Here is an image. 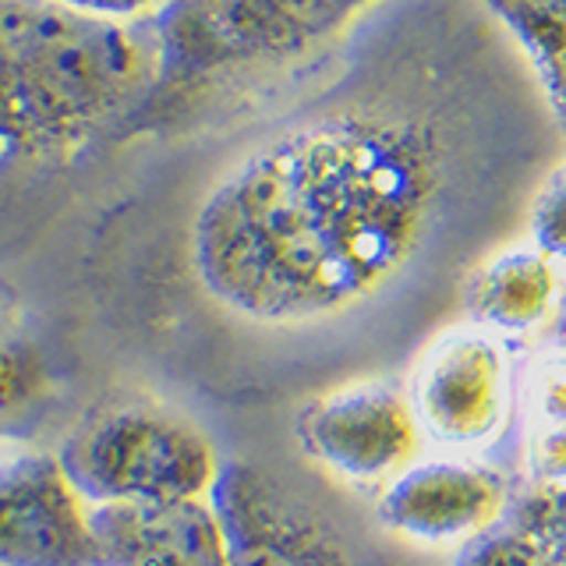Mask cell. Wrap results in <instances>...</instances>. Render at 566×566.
<instances>
[{
    "instance_id": "cell-1",
    "label": "cell",
    "mask_w": 566,
    "mask_h": 566,
    "mask_svg": "<svg viewBox=\"0 0 566 566\" xmlns=\"http://www.w3.org/2000/svg\"><path fill=\"white\" fill-rule=\"evenodd\" d=\"M297 120L206 195L191 227L202 287L270 326L350 312L397 283L457 206L471 124L447 71Z\"/></svg>"
},
{
    "instance_id": "cell-2",
    "label": "cell",
    "mask_w": 566,
    "mask_h": 566,
    "mask_svg": "<svg viewBox=\"0 0 566 566\" xmlns=\"http://www.w3.org/2000/svg\"><path fill=\"white\" fill-rule=\"evenodd\" d=\"M153 78L149 29L46 0H0V167L85 149L138 114Z\"/></svg>"
},
{
    "instance_id": "cell-3",
    "label": "cell",
    "mask_w": 566,
    "mask_h": 566,
    "mask_svg": "<svg viewBox=\"0 0 566 566\" xmlns=\"http://www.w3.org/2000/svg\"><path fill=\"white\" fill-rule=\"evenodd\" d=\"M382 0H167L149 22L156 78L138 111L177 117L318 57Z\"/></svg>"
},
{
    "instance_id": "cell-4",
    "label": "cell",
    "mask_w": 566,
    "mask_h": 566,
    "mask_svg": "<svg viewBox=\"0 0 566 566\" xmlns=\"http://www.w3.org/2000/svg\"><path fill=\"white\" fill-rule=\"evenodd\" d=\"M209 503L234 566H394L336 495L265 460L220 464Z\"/></svg>"
},
{
    "instance_id": "cell-5",
    "label": "cell",
    "mask_w": 566,
    "mask_h": 566,
    "mask_svg": "<svg viewBox=\"0 0 566 566\" xmlns=\"http://www.w3.org/2000/svg\"><path fill=\"white\" fill-rule=\"evenodd\" d=\"M88 506L202 500L220 474L209 436L156 403H114L88 415L57 453Z\"/></svg>"
},
{
    "instance_id": "cell-6",
    "label": "cell",
    "mask_w": 566,
    "mask_h": 566,
    "mask_svg": "<svg viewBox=\"0 0 566 566\" xmlns=\"http://www.w3.org/2000/svg\"><path fill=\"white\" fill-rule=\"evenodd\" d=\"M0 566H103L93 506L57 457L29 453L0 468Z\"/></svg>"
},
{
    "instance_id": "cell-7",
    "label": "cell",
    "mask_w": 566,
    "mask_h": 566,
    "mask_svg": "<svg viewBox=\"0 0 566 566\" xmlns=\"http://www.w3.org/2000/svg\"><path fill=\"white\" fill-rule=\"evenodd\" d=\"M415 407L386 386H350L315 400L297 421V439L315 464L347 482H382L407 471L418 450Z\"/></svg>"
},
{
    "instance_id": "cell-8",
    "label": "cell",
    "mask_w": 566,
    "mask_h": 566,
    "mask_svg": "<svg viewBox=\"0 0 566 566\" xmlns=\"http://www.w3.org/2000/svg\"><path fill=\"white\" fill-rule=\"evenodd\" d=\"M506 400V354L492 336L474 329L442 336L415 376V418L450 447L492 439L503 424Z\"/></svg>"
},
{
    "instance_id": "cell-9",
    "label": "cell",
    "mask_w": 566,
    "mask_h": 566,
    "mask_svg": "<svg viewBox=\"0 0 566 566\" xmlns=\"http://www.w3.org/2000/svg\"><path fill=\"white\" fill-rule=\"evenodd\" d=\"M506 482L482 464L424 460L400 471L379 500V521L403 538L447 545L471 542L503 521Z\"/></svg>"
},
{
    "instance_id": "cell-10",
    "label": "cell",
    "mask_w": 566,
    "mask_h": 566,
    "mask_svg": "<svg viewBox=\"0 0 566 566\" xmlns=\"http://www.w3.org/2000/svg\"><path fill=\"white\" fill-rule=\"evenodd\" d=\"M103 566H234L209 495L93 506Z\"/></svg>"
},
{
    "instance_id": "cell-11",
    "label": "cell",
    "mask_w": 566,
    "mask_h": 566,
    "mask_svg": "<svg viewBox=\"0 0 566 566\" xmlns=\"http://www.w3.org/2000/svg\"><path fill=\"white\" fill-rule=\"evenodd\" d=\"M556 301V270L538 248H510L468 276L460 305L474 323L492 329H527Z\"/></svg>"
},
{
    "instance_id": "cell-12",
    "label": "cell",
    "mask_w": 566,
    "mask_h": 566,
    "mask_svg": "<svg viewBox=\"0 0 566 566\" xmlns=\"http://www.w3.org/2000/svg\"><path fill=\"white\" fill-rule=\"evenodd\" d=\"M478 4L517 40L566 128V0H478Z\"/></svg>"
},
{
    "instance_id": "cell-13",
    "label": "cell",
    "mask_w": 566,
    "mask_h": 566,
    "mask_svg": "<svg viewBox=\"0 0 566 566\" xmlns=\"http://www.w3.org/2000/svg\"><path fill=\"white\" fill-rule=\"evenodd\" d=\"M50 371L25 333L0 323V439L29 436L46 411Z\"/></svg>"
},
{
    "instance_id": "cell-14",
    "label": "cell",
    "mask_w": 566,
    "mask_h": 566,
    "mask_svg": "<svg viewBox=\"0 0 566 566\" xmlns=\"http://www.w3.org/2000/svg\"><path fill=\"white\" fill-rule=\"evenodd\" d=\"M527 460L538 482L566 478V350L545 358L531 386Z\"/></svg>"
},
{
    "instance_id": "cell-15",
    "label": "cell",
    "mask_w": 566,
    "mask_h": 566,
    "mask_svg": "<svg viewBox=\"0 0 566 566\" xmlns=\"http://www.w3.org/2000/svg\"><path fill=\"white\" fill-rule=\"evenodd\" d=\"M503 521L527 535L556 566H566V485L535 482L510 503Z\"/></svg>"
},
{
    "instance_id": "cell-16",
    "label": "cell",
    "mask_w": 566,
    "mask_h": 566,
    "mask_svg": "<svg viewBox=\"0 0 566 566\" xmlns=\"http://www.w3.org/2000/svg\"><path fill=\"white\" fill-rule=\"evenodd\" d=\"M457 566H556V563L513 524L500 521L485 535H478L464 545Z\"/></svg>"
},
{
    "instance_id": "cell-17",
    "label": "cell",
    "mask_w": 566,
    "mask_h": 566,
    "mask_svg": "<svg viewBox=\"0 0 566 566\" xmlns=\"http://www.w3.org/2000/svg\"><path fill=\"white\" fill-rule=\"evenodd\" d=\"M531 238L548 262H566V167L538 191L531 209Z\"/></svg>"
},
{
    "instance_id": "cell-18",
    "label": "cell",
    "mask_w": 566,
    "mask_h": 566,
    "mask_svg": "<svg viewBox=\"0 0 566 566\" xmlns=\"http://www.w3.org/2000/svg\"><path fill=\"white\" fill-rule=\"evenodd\" d=\"M46 4L67 8L85 18H99V22H117V25H138L153 22V18L167 8V0H46Z\"/></svg>"
},
{
    "instance_id": "cell-19",
    "label": "cell",
    "mask_w": 566,
    "mask_h": 566,
    "mask_svg": "<svg viewBox=\"0 0 566 566\" xmlns=\"http://www.w3.org/2000/svg\"><path fill=\"white\" fill-rule=\"evenodd\" d=\"M556 340H559V347L566 350V294H563L559 308H556Z\"/></svg>"
}]
</instances>
